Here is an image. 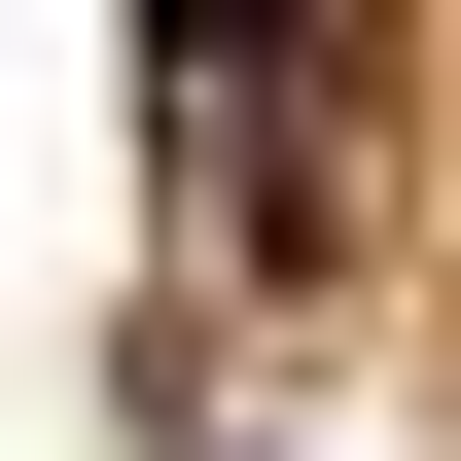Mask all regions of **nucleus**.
<instances>
[{
	"label": "nucleus",
	"mask_w": 461,
	"mask_h": 461,
	"mask_svg": "<svg viewBox=\"0 0 461 461\" xmlns=\"http://www.w3.org/2000/svg\"><path fill=\"white\" fill-rule=\"evenodd\" d=\"M285 71H320V0H142V107H213V142H249Z\"/></svg>",
	"instance_id": "obj_1"
}]
</instances>
